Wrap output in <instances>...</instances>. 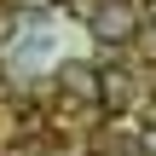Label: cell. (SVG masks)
Masks as SVG:
<instances>
[{"label": "cell", "mask_w": 156, "mask_h": 156, "mask_svg": "<svg viewBox=\"0 0 156 156\" xmlns=\"http://www.w3.org/2000/svg\"><path fill=\"white\" fill-rule=\"evenodd\" d=\"M133 29H139V12H133V6H122V0H116V6H104V12L93 17V35H98V41H110V46L133 41Z\"/></svg>", "instance_id": "1"}, {"label": "cell", "mask_w": 156, "mask_h": 156, "mask_svg": "<svg viewBox=\"0 0 156 156\" xmlns=\"http://www.w3.org/2000/svg\"><path fill=\"white\" fill-rule=\"evenodd\" d=\"M145 156H156V122H145Z\"/></svg>", "instance_id": "2"}, {"label": "cell", "mask_w": 156, "mask_h": 156, "mask_svg": "<svg viewBox=\"0 0 156 156\" xmlns=\"http://www.w3.org/2000/svg\"><path fill=\"white\" fill-rule=\"evenodd\" d=\"M145 17H151V23H156V0H145Z\"/></svg>", "instance_id": "3"}, {"label": "cell", "mask_w": 156, "mask_h": 156, "mask_svg": "<svg viewBox=\"0 0 156 156\" xmlns=\"http://www.w3.org/2000/svg\"><path fill=\"white\" fill-rule=\"evenodd\" d=\"M58 6H64V0H58Z\"/></svg>", "instance_id": "4"}]
</instances>
